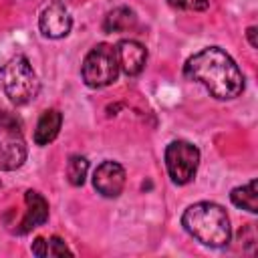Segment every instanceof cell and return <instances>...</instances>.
I'll use <instances>...</instances> for the list:
<instances>
[{"instance_id":"cell-1","label":"cell","mask_w":258,"mask_h":258,"mask_svg":"<svg viewBox=\"0 0 258 258\" xmlns=\"http://www.w3.org/2000/svg\"><path fill=\"white\" fill-rule=\"evenodd\" d=\"M185 79L200 83L214 99H236L244 89V75L236 60L220 46H206L183 64Z\"/></svg>"},{"instance_id":"cell-2","label":"cell","mask_w":258,"mask_h":258,"mask_svg":"<svg viewBox=\"0 0 258 258\" xmlns=\"http://www.w3.org/2000/svg\"><path fill=\"white\" fill-rule=\"evenodd\" d=\"M183 230L200 244L222 248L232 238V226L226 210L214 202H198L185 208L181 216Z\"/></svg>"},{"instance_id":"cell-3","label":"cell","mask_w":258,"mask_h":258,"mask_svg":"<svg viewBox=\"0 0 258 258\" xmlns=\"http://www.w3.org/2000/svg\"><path fill=\"white\" fill-rule=\"evenodd\" d=\"M0 85L4 95L14 105H26L32 99H36L40 91V81L30 64V60L24 54L12 56L2 69H0Z\"/></svg>"},{"instance_id":"cell-4","label":"cell","mask_w":258,"mask_h":258,"mask_svg":"<svg viewBox=\"0 0 258 258\" xmlns=\"http://www.w3.org/2000/svg\"><path fill=\"white\" fill-rule=\"evenodd\" d=\"M81 75L85 85L91 89H103L113 85L119 77V60L115 46L107 42L95 44L81 64Z\"/></svg>"},{"instance_id":"cell-5","label":"cell","mask_w":258,"mask_h":258,"mask_svg":"<svg viewBox=\"0 0 258 258\" xmlns=\"http://www.w3.org/2000/svg\"><path fill=\"white\" fill-rule=\"evenodd\" d=\"M26 161V141L18 119L0 109V171H14Z\"/></svg>"},{"instance_id":"cell-6","label":"cell","mask_w":258,"mask_h":258,"mask_svg":"<svg viewBox=\"0 0 258 258\" xmlns=\"http://www.w3.org/2000/svg\"><path fill=\"white\" fill-rule=\"evenodd\" d=\"M165 167L173 183H189L200 167V149L183 139H175L165 147Z\"/></svg>"},{"instance_id":"cell-7","label":"cell","mask_w":258,"mask_h":258,"mask_svg":"<svg viewBox=\"0 0 258 258\" xmlns=\"http://www.w3.org/2000/svg\"><path fill=\"white\" fill-rule=\"evenodd\" d=\"M38 28L46 38H64L73 28V16L64 2L54 0L50 2L38 18Z\"/></svg>"},{"instance_id":"cell-8","label":"cell","mask_w":258,"mask_h":258,"mask_svg":"<svg viewBox=\"0 0 258 258\" xmlns=\"http://www.w3.org/2000/svg\"><path fill=\"white\" fill-rule=\"evenodd\" d=\"M125 179H127V175H125L123 165L107 159L101 165H97V169L93 173V187L103 198H117V196H121V191L125 187Z\"/></svg>"},{"instance_id":"cell-9","label":"cell","mask_w":258,"mask_h":258,"mask_svg":"<svg viewBox=\"0 0 258 258\" xmlns=\"http://www.w3.org/2000/svg\"><path fill=\"white\" fill-rule=\"evenodd\" d=\"M115 52L119 60V71H123L127 77H137L147 64V48L133 38L117 42Z\"/></svg>"},{"instance_id":"cell-10","label":"cell","mask_w":258,"mask_h":258,"mask_svg":"<svg viewBox=\"0 0 258 258\" xmlns=\"http://www.w3.org/2000/svg\"><path fill=\"white\" fill-rule=\"evenodd\" d=\"M24 202H26V212L20 222V228L16 230L18 234H28L30 230L42 226L48 220V202L38 191L28 189L24 194Z\"/></svg>"},{"instance_id":"cell-11","label":"cell","mask_w":258,"mask_h":258,"mask_svg":"<svg viewBox=\"0 0 258 258\" xmlns=\"http://www.w3.org/2000/svg\"><path fill=\"white\" fill-rule=\"evenodd\" d=\"M60 125H62V115L56 111V109H46L38 123H36V129H34V143L36 145H48L52 143L56 137H58V131H60Z\"/></svg>"},{"instance_id":"cell-12","label":"cell","mask_w":258,"mask_h":258,"mask_svg":"<svg viewBox=\"0 0 258 258\" xmlns=\"http://www.w3.org/2000/svg\"><path fill=\"white\" fill-rule=\"evenodd\" d=\"M137 22V16L131 8L127 6H119L115 10H111L105 20H103V30L105 32H123V30H129L133 28Z\"/></svg>"},{"instance_id":"cell-13","label":"cell","mask_w":258,"mask_h":258,"mask_svg":"<svg viewBox=\"0 0 258 258\" xmlns=\"http://www.w3.org/2000/svg\"><path fill=\"white\" fill-rule=\"evenodd\" d=\"M32 254L38 258H46V256H73V252L69 250L67 242L58 236H50V238H36L30 246Z\"/></svg>"},{"instance_id":"cell-14","label":"cell","mask_w":258,"mask_h":258,"mask_svg":"<svg viewBox=\"0 0 258 258\" xmlns=\"http://www.w3.org/2000/svg\"><path fill=\"white\" fill-rule=\"evenodd\" d=\"M230 200L236 208L240 210H246L250 214H256L258 212V191H256V179L248 181L246 185H238L232 189L230 194Z\"/></svg>"},{"instance_id":"cell-15","label":"cell","mask_w":258,"mask_h":258,"mask_svg":"<svg viewBox=\"0 0 258 258\" xmlns=\"http://www.w3.org/2000/svg\"><path fill=\"white\" fill-rule=\"evenodd\" d=\"M87 173H89V161L87 157L83 155H71L69 161H67V177H69V183L79 187L85 183L87 179Z\"/></svg>"},{"instance_id":"cell-16","label":"cell","mask_w":258,"mask_h":258,"mask_svg":"<svg viewBox=\"0 0 258 258\" xmlns=\"http://www.w3.org/2000/svg\"><path fill=\"white\" fill-rule=\"evenodd\" d=\"M167 4L175 10H191V12H202L210 6V0H167Z\"/></svg>"},{"instance_id":"cell-17","label":"cell","mask_w":258,"mask_h":258,"mask_svg":"<svg viewBox=\"0 0 258 258\" xmlns=\"http://www.w3.org/2000/svg\"><path fill=\"white\" fill-rule=\"evenodd\" d=\"M256 34H258V28H256V26H248L246 36H248V42H250L252 48H258V38H256Z\"/></svg>"}]
</instances>
